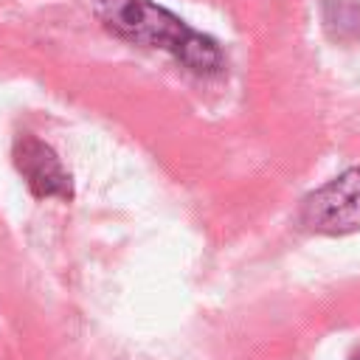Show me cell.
<instances>
[{
  "label": "cell",
  "mask_w": 360,
  "mask_h": 360,
  "mask_svg": "<svg viewBox=\"0 0 360 360\" xmlns=\"http://www.w3.org/2000/svg\"><path fill=\"white\" fill-rule=\"evenodd\" d=\"M96 17L110 34L135 45L160 48L197 76H217L225 68V53L211 37L194 31L155 0H98Z\"/></svg>",
  "instance_id": "1"
},
{
  "label": "cell",
  "mask_w": 360,
  "mask_h": 360,
  "mask_svg": "<svg viewBox=\"0 0 360 360\" xmlns=\"http://www.w3.org/2000/svg\"><path fill=\"white\" fill-rule=\"evenodd\" d=\"M298 219L307 231L326 236L360 231V166H352L335 180L309 191L301 202Z\"/></svg>",
  "instance_id": "2"
},
{
  "label": "cell",
  "mask_w": 360,
  "mask_h": 360,
  "mask_svg": "<svg viewBox=\"0 0 360 360\" xmlns=\"http://www.w3.org/2000/svg\"><path fill=\"white\" fill-rule=\"evenodd\" d=\"M14 163L34 197H56V200L73 197L70 174L65 172L56 152L48 143H42L39 138L22 135L14 143Z\"/></svg>",
  "instance_id": "3"
},
{
  "label": "cell",
  "mask_w": 360,
  "mask_h": 360,
  "mask_svg": "<svg viewBox=\"0 0 360 360\" xmlns=\"http://www.w3.org/2000/svg\"><path fill=\"white\" fill-rule=\"evenodd\" d=\"M323 28L329 37L349 42L360 39V3L357 0H323Z\"/></svg>",
  "instance_id": "4"
},
{
  "label": "cell",
  "mask_w": 360,
  "mask_h": 360,
  "mask_svg": "<svg viewBox=\"0 0 360 360\" xmlns=\"http://www.w3.org/2000/svg\"><path fill=\"white\" fill-rule=\"evenodd\" d=\"M352 360H360V352H357V354H354V357H352Z\"/></svg>",
  "instance_id": "5"
}]
</instances>
